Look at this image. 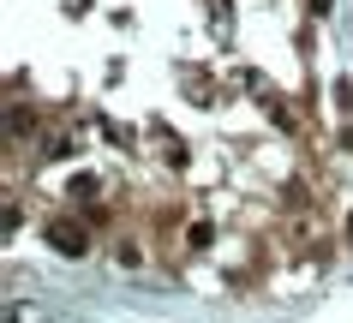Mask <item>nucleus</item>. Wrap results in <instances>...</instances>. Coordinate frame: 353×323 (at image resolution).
Listing matches in <instances>:
<instances>
[{"mask_svg":"<svg viewBox=\"0 0 353 323\" xmlns=\"http://www.w3.org/2000/svg\"><path fill=\"white\" fill-rule=\"evenodd\" d=\"M48 240H54L66 258H84V246H90V240H84V228H72V222H48Z\"/></svg>","mask_w":353,"mask_h":323,"instance_id":"f257e3e1","label":"nucleus"}]
</instances>
